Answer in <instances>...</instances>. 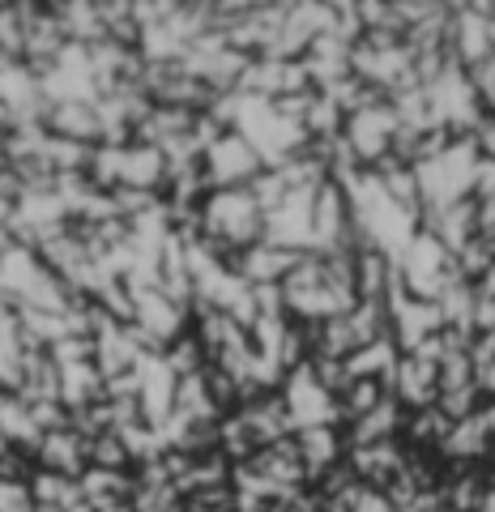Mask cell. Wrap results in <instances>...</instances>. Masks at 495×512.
<instances>
[{
	"label": "cell",
	"instance_id": "6da1fadb",
	"mask_svg": "<svg viewBox=\"0 0 495 512\" xmlns=\"http://www.w3.org/2000/svg\"><path fill=\"white\" fill-rule=\"evenodd\" d=\"M90 466H103V470H129L133 466V453L124 444L120 431H103V436L90 440Z\"/></svg>",
	"mask_w": 495,
	"mask_h": 512
}]
</instances>
